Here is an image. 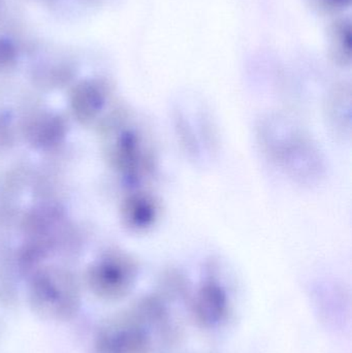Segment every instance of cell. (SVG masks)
<instances>
[{"label":"cell","mask_w":352,"mask_h":353,"mask_svg":"<svg viewBox=\"0 0 352 353\" xmlns=\"http://www.w3.org/2000/svg\"><path fill=\"white\" fill-rule=\"evenodd\" d=\"M229 311V299L225 288L217 280H206L192 302V313L198 325L206 329L218 327Z\"/></svg>","instance_id":"cell-2"},{"label":"cell","mask_w":352,"mask_h":353,"mask_svg":"<svg viewBox=\"0 0 352 353\" xmlns=\"http://www.w3.org/2000/svg\"><path fill=\"white\" fill-rule=\"evenodd\" d=\"M351 22L349 19H338L328 30V51L331 59L340 66L351 63Z\"/></svg>","instance_id":"cell-3"},{"label":"cell","mask_w":352,"mask_h":353,"mask_svg":"<svg viewBox=\"0 0 352 353\" xmlns=\"http://www.w3.org/2000/svg\"><path fill=\"white\" fill-rule=\"evenodd\" d=\"M329 122L340 134L351 132V91L349 86H340L331 94L327 107Z\"/></svg>","instance_id":"cell-4"},{"label":"cell","mask_w":352,"mask_h":353,"mask_svg":"<svg viewBox=\"0 0 352 353\" xmlns=\"http://www.w3.org/2000/svg\"><path fill=\"white\" fill-rule=\"evenodd\" d=\"M312 6L322 12H336L349 8L351 0H309Z\"/></svg>","instance_id":"cell-6"},{"label":"cell","mask_w":352,"mask_h":353,"mask_svg":"<svg viewBox=\"0 0 352 353\" xmlns=\"http://www.w3.org/2000/svg\"><path fill=\"white\" fill-rule=\"evenodd\" d=\"M159 203H157L154 197L141 194L130 201L128 217L136 228H150L159 217Z\"/></svg>","instance_id":"cell-5"},{"label":"cell","mask_w":352,"mask_h":353,"mask_svg":"<svg viewBox=\"0 0 352 353\" xmlns=\"http://www.w3.org/2000/svg\"><path fill=\"white\" fill-rule=\"evenodd\" d=\"M258 130L267 154L293 180L311 184L324 175V159L318 146L289 118L268 116L260 122Z\"/></svg>","instance_id":"cell-1"}]
</instances>
